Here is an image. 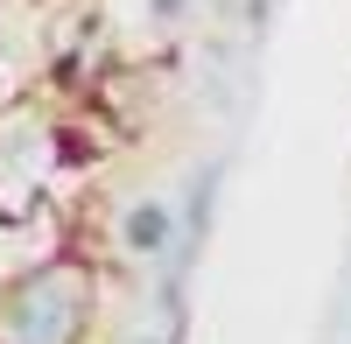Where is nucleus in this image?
I'll list each match as a JSON object with an SVG mask.
<instances>
[{"label":"nucleus","mask_w":351,"mask_h":344,"mask_svg":"<svg viewBox=\"0 0 351 344\" xmlns=\"http://www.w3.org/2000/svg\"><path fill=\"white\" fill-rule=\"evenodd\" d=\"M141 8H148V21H155V28H183L197 0H141Z\"/></svg>","instance_id":"obj_5"},{"label":"nucleus","mask_w":351,"mask_h":344,"mask_svg":"<svg viewBox=\"0 0 351 344\" xmlns=\"http://www.w3.org/2000/svg\"><path fill=\"white\" fill-rule=\"evenodd\" d=\"M99 323V267L56 246L43 260L0 274V344H92Z\"/></svg>","instance_id":"obj_1"},{"label":"nucleus","mask_w":351,"mask_h":344,"mask_svg":"<svg viewBox=\"0 0 351 344\" xmlns=\"http://www.w3.org/2000/svg\"><path fill=\"white\" fill-rule=\"evenodd\" d=\"M218 190H225V162H204L197 176H190V197H183V211H176V225H183V246H176V253H190V246H197L204 232H211Z\"/></svg>","instance_id":"obj_4"},{"label":"nucleus","mask_w":351,"mask_h":344,"mask_svg":"<svg viewBox=\"0 0 351 344\" xmlns=\"http://www.w3.org/2000/svg\"><path fill=\"white\" fill-rule=\"evenodd\" d=\"M77 155V120L49 112L43 99H8L0 106V218H43L56 183L71 176Z\"/></svg>","instance_id":"obj_2"},{"label":"nucleus","mask_w":351,"mask_h":344,"mask_svg":"<svg viewBox=\"0 0 351 344\" xmlns=\"http://www.w3.org/2000/svg\"><path fill=\"white\" fill-rule=\"evenodd\" d=\"M112 246H120L127 260H141V267H162L169 253L183 246L176 204H169V197H134V204H120V218H112Z\"/></svg>","instance_id":"obj_3"}]
</instances>
